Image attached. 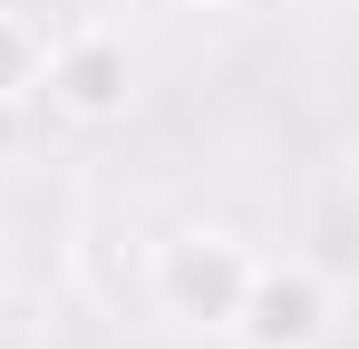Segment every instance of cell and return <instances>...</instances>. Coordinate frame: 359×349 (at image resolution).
I'll return each mask as SVG.
<instances>
[{"label": "cell", "mask_w": 359, "mask_h": 349, "mask_svg": "<svg viewBox=\"0 0 359 349\" xmlns=\"http://www.w3.org/2000/svg\"><path fill=\"white\" fill-rule=\"evenodd\" d=\"M252 330H262V340H311V282L262 291V301H252Z\"/></svg>", "instance_id": "6da1fadb"}, {"label": "cell", "mask_w": 359, "mask_h": 349, "mask_svg": "<svg viewBox=\"0 0 359 349\" xmlns=\"http://www.w3.org/2000/svg\"><path fill=\"white\" fill-rule=\"evenodd\" d=\"M175 291L194 301V310H224V301H233V262H224V252H184V262H175Z\"/></svg>", "instance_id": "7a4b0ae2"}, {"label": "cell", "mask_w": 359, "mask_h": 349, "mask_svg": "<svg viewBox=\"0 0 359 349\" xmlns=\"http://www.w3.org/2000/svg\"><path fill=\"white\" fill-rule=\"evenodd\" d=\"M68 97H78V107H117V58L78 49V58H68Z\"/></svg>", "instance_id": "3957f363"}, {"label": "cell", "mask_w": 359, "mask_h": 349, "mask_svg": "<svg viewBox=\"0 0 359 349\" xmlns=\"http://www.w3.org/2000/svg\"><path fill=\"white\" fill-rule=\"evenodd\" d=\"M10 78H20V39L0 29V88H10Z\"/></svg>", "instance_id": "277c9868"}]
</instances>
